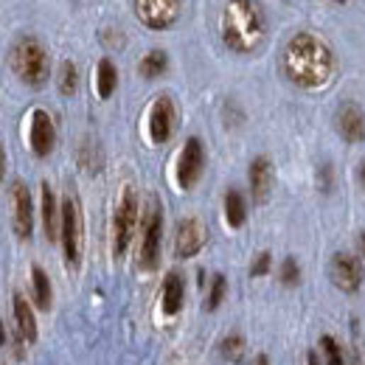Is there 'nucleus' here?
Instances as JSON below:
<instances>
[{
	"instance_id": "1",
	"label": "nucleus",
	"mask_w": 365,
	"mask_h": 365,
	"mask_svg": "<svg viewBox=\"0 0 365 365\" xmlns=\"http://www.w3.org/2000/svg\"><path fill=\"white\" fill-rule=\"evenodd\" d=\"M284 73L298 87H323L335 73V54L312 34H295L284 48Z\"/></svg>"
},
{
	"instance_id": "2",
	"label": "nucleus",
	"mask_w": 365,
	"mask_h": 365,
	"mask_svg": "<svg viewBox=\"0 0 365 365\" xmlns=\"http://www.w3.org/2000/svg\"><path fill=\"white\" fill-rule=\"evenodd\" d=\"M267 17L256 0H230L222 11V40L236 54H250L264 43Z\"/></svg>"
},
{
	"instance_id": "3",
	"label": "nucleus",
	"mask_w": 365,
	"mask_h": 365,
	"mask_svg": "<svg viewBox=\"0 0 365 365\" xmlns=\"http://www.w3.org/2000/svg\"><path fill=\"white\" fill-rule=\"evenodd\" d=\"M11 68L20 76V82H26L28 87H43L51 76V60L40 40L20 37L11 48Z\"/></svg>"
},
{
	"instance_id": "4",
	"label": "nucleus",
	"mask_w": 365,
	"mask_h": 365,
	"mask_svg": "<svg viewBox=\"0 0 365 365\" xmlns=\"http://www.w3.org/2000/svg\"><path fill=\"white\" fill-rule=\"evenodd\" d=\"M135 222H138V194L133 186H127L121 191L118 208H116V219H113V253L121 259L130 247V239L135 233Z\"/></svg>"
},
{
	"instance_id": "5",
	"label": "nucleus",
	"mask_w": 365,
	"mask_h": 365,
	"mask_svg": "<svg viewBox=\"0 0 365 365\" xmlns=\"http://www.w3.org/2000/svg\"><path fill=\"white\" fill-rule=\"evenodd\" d=\"M160 239H163V211L160 203L152 197L144 214V233H141V267L155 270L160 262Z\"/></svg>"
},
{
	"instance_id": "6",
	"label": "nucleus",
	"mask_w": 365,
	"mask_h": 365,
	"mask_svg": "<svg viewBox=\"0 0 365 365\" xmlns=\"http://www.w3.org/2000/svg\"><path fill=\"white\" fill-rule=\"evenodd\" d=\"M62 247H65V262L68 267H79L82 259V214H79V203L68 197L62 203Z\"/></svg>"
},
{
	"instance_id": "7",
	"label": "nucleus",
	"mask_w": 365,
	"mask_h": 365,
	"mask_svg": "<svg viewBox=\"0 0 365 365\" xmlns=\"http://www.w3.org/2000/svg\"><path fill=\"white\" fill-rule=\"evenodd\" d=\"M329 276L335 281V287L343 292H357L363 287L365 270L363 262L352 253H335L332 256V264H329Z\"/></svg>"
},
{
	"instance_id": "8",
	"label": "nucleus",
	"mask_w": 365,
	"mask_h": 365,
	"mask_svg": "<svg viewBox=\"0 0 365 365\" xmlns=\"http://www.w3.org/2000/svg\"><path fill=\"white\" fill-rule=\"evenodd\" d=\"M203 166H206V152H203V141L200 138H189L183 152H180V160H177V183L180 189H194L197 180L203 177Z\"/></svg>"
},
{
	"instance_id": "9",
	"label": "nucleus",
	"mask_w": 365,
	"mask_h": 365,
	"mask_svg": "<svg viewBox=\"0 0 365 365\" xmlns=\"http://www.w3.org/2000/svg\"><path fill=\"white\" fill-rule=\"evenodd\" d=\"M135 14L144 26L160 31L180 17V0H135Z\"/></svg>"
},
{
	"instance_id": "10",
	"label": "nucleus",
	"mask_w": 365,
	"mask_h": 365,
	"mask_svg": "<svg viewBox=\"0 0 365 365\" xmlns=\"http://www.w3.org/2000/svg\"><path fill=\"white\" fill-rule=\"evenodd\" d=\"M11 225L20 239H28L34 230V203H31L28 189L20 180L11 186Z\"/></svg>"
},
{
	"instance_id": "11",
	"label": "nucleus",
	"mask_w": 365,
	"mask_h": 365,
	"mask_svg": "<svg viewBox=\"0 0 365 365\" xmlns=\"http://www.w3.org/2000/svg\"><path fill=\"white\" fill-rule=\"evenodd\" d=\"M174 124H177V113H174V104L169 96H160L155 104H152V113H149V135L155 144H166L174 133Z\"/></svg>"
},
{
	"instance_id": "12",
	"label": "nucleus",
	"mask_w": 365,
	"mask_h": 365,
	"mask_svg": "<svg viewBox=\"0 0 365 365\" xmlns=\"http://www.w3.org/2000/svg\"><path fill=\"white\" fill-rule=\"evenodd\" d=\"M203 242H206V228H203V222H200V219L189 217L177 225L174 253H177L180 259H191V256H197V253H200V247H203Z\"/></svg>"
},
{
	"instance_id": "13",
	"label": "nucleus",
	"mask_w": 365,
	"mask_h": 365,
	"mask_svg": "<svg viewBox=\"0 0 365 365\" xmlns=\"http://www.w3.org/2000/svg\"><path fill=\"white\" fill-rule=\"evenodd\" d=\"M335 127H337V133L343 135V141H349V144H363L365 141V116H363V110H360L357 104H352V101H346V104L337 110Z\"/></svg>"
},
{
	"instance_id": "14",
	"label": "nucleus",
	"mask_w": 365,
	"mask_h": 365,
	"mask_svg": "<svg viewBox=\"0 0 365 365\" xmlns=\"http://www.w3.org/2000/svg\"><path fill=\"white\" fill-rule=\"evenodd\" d=\"M54 144H57L54 121H51V116L45 110H37L31 116V149H34V155L48 157L54 152Z\"/></svg>"
},
{
	"instance_id": "15",
	"label": "nucleus",
	"mask_w": 365,
	"mask_h": 365,
	"mask_svg": "<svg viewBox=\"0 0 365 365\" xmlns=\"http://www.w3.org/2000/svg\"><path fill=\"white\" fill-rule=\"evenodd\" d=\"M273 189V166L267 157H256L250 163V191L256 203H264Z\"/></svg>"
},
{
	"instance_id": "16",
	"label": "nucleus",
	"mask_w": 365,
	"mask_h": 365,
	"mask_svg": "<svg viewBox=\"0 0 365 365\" xmlns=\"http://www.w3.org/2000/svg\"><path fill=\"white\" fill-rule=\"evenodd\" d=\"M14 320H17V332L23 335V340L34 343L37 340V320H34L31 303L23 295H14Z\"/></svg>"
},
{
	"instance_id": "17",
	"label": "nucleus",
	"mask_w": 365,
	"mask_h": 365,
	"mask_svg": "<svg viewBox=\"0 0 365 365\" xmlns=\"http://www.w3.org/2000/svg\"><path fill=\"white\" fill-rule=\"evenodd\" d=\"M183 295H186L183 276L180 273H169L166 281H163V312L166 315H177L183 309Z\"/></svg>"
},
{
	"instance_id": "18",
	"label": "nucleus",
	"mask_w": 365,
	"mask_h": 365,
	"mask_svg": "<svg viewBox=\"0 0 365 365\" xmlns=\"http://www.w3.org/2000/svg\"><path fill=\"white\" fill-rule=\"evenodd\" d=\"M57 222H60V208H57L54 191H51L48 183H43V225H45V233H48L51 242L57 236Z\"/></svg>"
},
{
	"instance_id": "19",
	"label": "nucleus",
	"mask_w": 365,
	"mask_h": 365,
	"mask_svg": "<svg viewBox=\"0 0 365 365\" xmlns=\"http://www.w3.org/2000/svg\"><path fill=\"white\" fill-rule=\"evenodd\" d=\"M116 84H118V71L110 60H101L99 62V71H96V90L101 99H110L116 93Z\"/></svg>"
},
{
	"instance_id": "20",
	"label": "nucleus",
	"mask_w": 365,
	"mask_h": 365,
	"mask_svg": "<svg viewBox=\"0 0 365 365\" xmlns=\"http://www.w3.org/2000/svg\"><path fill=\"white\" fill-rule=\"evenodd\" d=\"M225 217H228V225H230V228H242V225H245L247 211H245V200H242V194H239L236 189H230V191L225 194Z\"/></svg>"
},
{
	"instance_id": "21",
	"label": "nucleus",
	"mask_w": 365,
	"mask_h": 365,
	"mask_svg": "<svg viewBox=\"0 0 365 365\" xmlns=\"http://www.w3.org/2000/svg\"><path fill=\"white\" fill-rule=\"evenodd\" d=\"M31 281H34V301L40 309H51V301H54V292H51V281L45 276L43 267H34L31 270Z\"/></svg>"
},
{
	"instance_id": "22",
	"label": "nucleus",
	"mask_w": 365,
	"mask_h": 365,
	"mask_svg": "<svg viewBox=\"0 0 365 365\" xmlns=\"http://www.w3.org/2000/svg\"><path fill=\"white\" fill-rule=\"evenodd\" d=\"M166 68H169V57L163 51H149L144 60H141V68L138 71L146 79H155V76H163Z\"/></svg>"
},
{
	"instance_id": "23",
	"label": "nucleus",
	"mask_w": 365,
	"mask_h": 365,
	"mask_svg": "<svg viewBox=\"0 0 365 365\" xmlns=\"http://www.w3.org/2000/svg\"><path fill=\"white\" fill-rule=\"evenodd\" d=\"M320 352H323L326 365H346V357H343V352H340V346H337L335 337L323 335V337H320Z\"/></svg>"
},
{
	"instance_id": "24",
	"label": "nucleus",
	"mask_w": 365,
	"mask_h": 365,
	"mask_svg": "<svg viewBox=\"0 0 365 365\" xmlns=\"http://www.w3.org/2000/svg\"><path fill=\"white\" fill-rule=\"evenodd\" d=\"M219 352H222V357H225V360L236 363V360L242 357V352H245V337H242V335H228V337L222 340Z\"/></svg>"
},
{
	"instance_id": "25",
	"label": "nucleus",
	"mask_w": 365,
	"mask_h": 365,
	"mask_svg": "<svg viewBox=\"0 0 365 365\" xmlns=\"http://www.w3.org/2000/svg\"><path fill=\"white\" fill-rule=\"evenodd\" d=\"M79 87V71L73 62H62V71H60V90L62 96H73Z\"/></svg>"
},
{
	"instance_id": "26",
	"label": "nucleus",
	"mask_w": 365,
	"mask_h": 365,
	"mask_svg": "<svg viewBox=\"0 0 365 365\" xmlns=\"http://www.w3.org/2000/svg\"><path fill=\"white\" fill-rule=\"evenodd\" d=\"M281 284H287V287H298L301 284V267H298L295 259H284V264H281Z\"/></svg>"
},
{
	"instance_id": "27",
	"label": "nucleus",
	"mask_w": 365,
	"mask_h": 365,
	"mask_svg": "<svg viewBox=\"0 0 365 365\" xmlns=\"http://www.w3.org/2000/svg\"><path fill=\"white\" fill-rule=\"evenodd\" d=\"M225 290H228V281H225V276H214V284H211V292H208V301H206V306L214 312L219 303H222V298H225Z\"/></svg>"
},
{
	"instance_id": "28",
	"label": "nucleus",
	"mask_w": 365,
	"mask_h": 365,
	"mask_svg": "<svg viewBox=\"0 0 365 365\" xmlns=\"http://www.w3.org/2000/svg\"><path fill=\"white\" fill-rule=\"evenodd\" d=\"M270 262H273V259H270V253H259V256H256V262H253V267H250V276H253V279L267 276V273H270Z\"/></svg>"
},
{
	"instance_id": "29",
	"label": "nucleus",
	"mask_w": 365,
	"mask_h": 365,
	"mask_svg": "<svg viewBox=\"0 0 365 365\" xmlns=\"http://www.w3.org/2000/svg\"><path fill=\"white\" fill-rule=\"evenodd\" d=\"M306 365H323L320 363V354H318V352H309V354H306Z\"/></svg>"
},
{
	"instance_id": "30",
	"label": "nucleus",
	"mask_w": 365,
	"mask_h": 365,
	"mask_svg": "<svg viewBox=\"0 0 365 365\" xmlns=\"http://www.w3.org/2000/svg\"><path fill=\"white\" fill-rule=\"evenodd\" d=\"M3 172H6V152H3V146H0V180H3Z\"/></svg>"
},
{
	"instance_id": "31",
	"label": "nucleus",
	"mask_w": 365,
	"mask_h": 365,
	"mask_svg": "<svg viewBox=\"0 0 365 365\" xmlns=\"http://www.w3.org/2000/svg\"><path fill=\"white\" fill-rule=\"evenodd\" d=\"M256 365H270V360H267L264 354H259V357H256Z\"/></svg>"
},
{
	"instance_id": "32",
	"label": "nucleus",
	"mask_w": 365,
	"mask_h": 365,
	"mask_svg": "<svg viewBox=\"0 0 365 365\" xmlns=\"http://www.w3.org/2000/svg\"><path fill=\"white\" fill-rule=\"evenodd\" d=\"M6 343V329H3V323H0V346Z\"/></svg>"
},
{
	"instance_id": "33",
	"label": "nucleus",
	"mask_w": 365,
	"mask_h": 365,
	"mask_svg": "<svg viewBox=\"0 0 365 365\" xmlns=\"http://www.w3.org/2000/svg\"><path fill=\"white\" fill-rule=\"evenodd\" d=\"M360 183H363V186H365V163H363V166H360Z\"/></svg>"
},
{
	"instance_id": "34",
	"label": "nucleus",
	"mask_w": 365,
	"mask_h": 365,
	"mask_svg": "<svg viewBox=\"0 0 365 365\" xmlns=\"http://www.w3.org/2000/svg\"><path fill=\"white\" fill-rule=\"evenodd\" d=\"M360 247H363V256H365V233L360 236Z\"/></svg>"
},
{
	"instance_id": "35",
	"label": "nucleus",
	"mask_w": 365,
	"mask_h": 365,
	"mask_svg": "<svg viewBox=\"0 0 365 365\" xmlns=\"http://www.w3.org/2000/svg\"><path fill=\"white\" fill-rule=\"evenodd\" d=\"M337 3H346V0H337Z\"/></svg>"
}]
</instances>
